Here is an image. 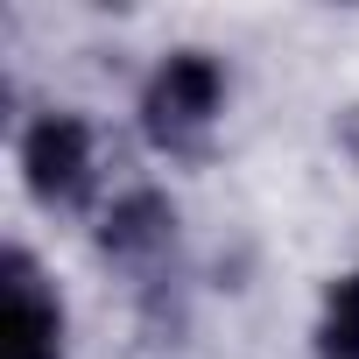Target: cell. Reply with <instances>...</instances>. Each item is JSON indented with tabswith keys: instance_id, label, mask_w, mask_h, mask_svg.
I'll return each mask as SVG.
<instances>
[{
	"instance_id": "6da1fadb",
	"label": "cell",
	"mask_w": 359,
	"mask_h": 359,
	"mask_svg": "<svg viewBox=\"0 0 359 359\" xmlns=\"http://www.w3.org/2000/svg\"><path fill=\"white\" fill-rule=\"evenodd\" d=\"M226 64L212 50H169L141 85V134L162 155H205L219 113H226Z\"/></svg>"
},
{
	"instance_id": "7a4b0ae2",
	"label": "cell",
	"mask_w": 359,
	"mask_h": 359,
	"mask_svg": "<svg viewBox=\"0 0 359 359\" xmlns=\"http://www.w3.org/2000/svg\"><path fill=\"white\" fill-rule=\"evenodd\" d=\"M15 162H22V184H29V198H36V205H50V212H78V205L92 198V169H99L92 120H85V113H71V106L36 113V120L22 127Z\"/></svg>"
},
{
	"instance_id": "3957f363",
	"label": "cell",
	"mask_w": 359,
	"mask_h": 359,
	"mask_svg": "<svg viewBox=\"0 0 359 359\" xmlns=\"http://www.w3.org/2000/svg\"><path fill=\"white\" fill-rule=\"evenodd\" d=\"M0 359H64V303L29 247L0 261Z\"/></svg>"
},
{
	"instance_id": "277c9868",
	"label": "cell",
	"mask_w": 359,
	"mask_h": 359,
	"mask_svg": "<svg viewBox=\"0 0 359 359\" xmlns=\"http://www.w3.org/2000/svg\"><path fill=\"white\" fill-rule=\"evenodd\" d=\"M169 247H176V205H169V191L134 184V191H120V198L106 205V219H99V254H106V261L148 268V261H162Z\"/></svg>"
},
{
	"instance_id": "5b68a950",
	"label": "cell",
	"mask_w": 359,
	"mask_h": 359,
	"mask_svg": "<svg viewBox=\"0 0 359 359\" xmlns=\"http://www.w3.org/2000/svg\"><path fill=\"white\" fill-rule=\"evenodd\" d=\"M317 359H359V268L324 282V310H317Z\"/></svg>"
},
{
	"instance_id": "8992f818",
	"label": "cell",
	"mask_w": 359,
	"mask_h": 359,
	"mask_svg": "<svg viewBox=\"0 0 359 359\" xmlns=\"http://www.w3.org/2000/svg\"><path fill=\"white\" fill-rule=\"evenodd\" d=\"M338 148L359 162V106H352V113H338Z\"/></svg>"
}]
</instances>
